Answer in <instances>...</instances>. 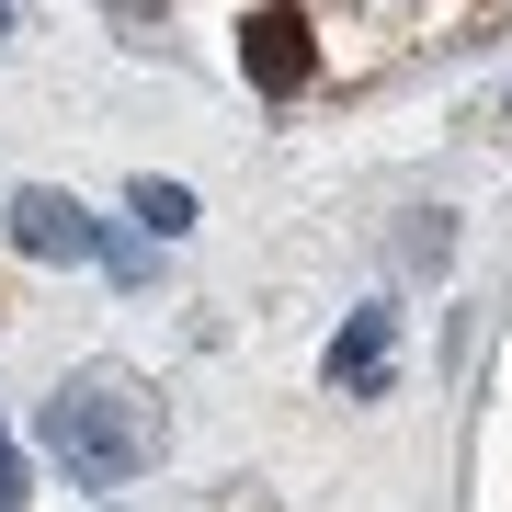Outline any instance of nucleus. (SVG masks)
I'll use <instances>...</instances> for the list:
<instances>
[{
    "mask_svg": "<svg viewBox=\"0 0 512 512\" xmlns=\"http://www.w3.org/2000/svg\"><path fill=\"white\" fill-rule=\"evenodd\" d=\"M46 456L69 467L80 490H126V478L160 456V399H148L137 376H114V365L69 376L57 410H46Z\"/></svg>",
    "mask_w": 512,
    "mask_h": 512,
    "instance_id": "1",
    "label": "nucleus"
},
{
    "mask_svg": "<svg viewBox=\"0 0 512 512\" xmlns=\"http://www.w3.org/2000/svg\"><path fill=\"white\" fill-rule=\"evenodd\" d=\"M239 69H251V92H308L319 80V35H308V12H296V0H262L251 23H239Z\"/></svg>",
    "mask_w": 512,
    "mask_h": 512,
    "instance_id": "2",
    "label": "nucleus"
},
{
    "mask_svg": "<svg viewBox=\"0 0 512 512\" xmlns=\"http://www.w3.org/2000/svg\"><path fill=\"white\" fill-rule=\"evenodd\" d=\"M12 251H35V262H92L103 228L80 217L69 194H12Z\"/></svg>",
    "mask_w": 512,
    "mask_h": 512,
    "instance_id": "3",
    "label": "nucleus"
},
{
    "mask_svg": "<svg viewBox=\"0 0 512 512\" xmlns=\"http://www.w3.org/2000/svg\"><path fill=\"white\" fill-rule=\"evenodd\" d=\"M387 365V308H353V330L330 342V387H376Z\"/></svg>",
    "mask_w": 512,
    "mask_h": 512,
    "instance_id": "4",
    "label": "nucleus"
},
{
    "mask_svg": "<svg viewBox=\"0 0 512 512\" xmlns=\"http://www.w3.org/2000/svg\"><path fill=\"white\" fill-rule=\"evenodd\" d=\"M137 217L160 228V239H183V228H194V194H183V183H137Z\"/></svg>",
    "mask_w": 512,
    "mask_h": 512,
    "instance_id": "5",
    "label": "nucleus"
},
{
    "mask_svg": "<svg viewBox=\"0 0 512 512\" xmlns=\"http://www.w3.org/2000/svg\"><path fill=\"white\" fill-rule=\"evenodd\" d=\"M0 512H23V456L0 444Z\"/></svg>",
    "mask_w": 512,
    "mask_h": 512,
    "instance_id": "6",
    "label": "nucleus"
},
{
    "mask_svg": "<svg viewBox=\"0 0 512 512\" xmlns=\"http://www.w3.org/2000/svg\"><path fill=\"white\" fill-rule=\"evenodd\" d=\"M0 35H12V0H0Z\"/></svg>",
    "mask_w": 512,
    "mask_h": 512,
    "instance_id": "7",
    "label": "nucleus"
},
{
    "mask_svg": "<svg viewBox=\"0 0 512 512\" xmlns=\"http://www.w3.org/2000/svg\"><path fill=\"white\" fill-rule=\"evenodd\" d=\"M501 126H512V103H501Z\"/></svg>",
    "mask_w": 512,
    "mask_h": 512,
    "instance_id": "8",
    "label": "nucleus"
}]
</instances>
